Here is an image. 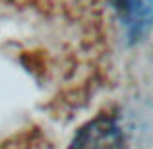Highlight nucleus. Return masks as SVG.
Returning <instances> with one entry per match:
<instances>
[{
    "mask_svg": "<svg viewBox=\"0 0 153 149\" xmlns=\"http://www.w3.org/2000/svg\"><path fill=\"white\" fill-rule=\"evenodd\" d=\"M68 149H126V134L114 116L97 114L76 132Z\"/></svg>",
    "mask_w": 153,
    "mask_h": 149,
    "instance_id": "f257e3e1",
    "label": "nucleus"
},
{
    "mask_svg": "<svg viewBox=\"0 0 153 149\" xmlns=\"http://www.w3.org/2000/svg\"><path fill=\"white\" fill-rule=\"evenodd\" d=\"M122 10L126 12V23L132 31H142L149 23V14H151V0H120Z\"/></svg>",
    "mask_w": 153,
    "mask_h": 149,
    "instance_id": "f03ea898",
    "label": "nucleus"
}]
</instances>
